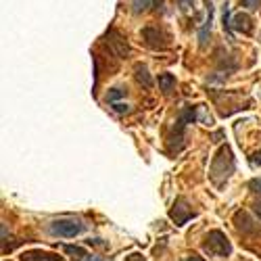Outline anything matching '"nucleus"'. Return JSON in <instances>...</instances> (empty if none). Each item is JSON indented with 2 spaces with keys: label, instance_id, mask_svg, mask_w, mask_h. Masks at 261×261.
<instances>
[{
  "label": "nucleus",
  "instance_id": "5",
  "mask_svg": "<svg viewBox=\"0 0 261 261\" xmlns=\"http://www.w3.org/2000/svg\"><path fill=\"white\" fill-rule=\"evenodd\" d=\"M142 40L150 50H167L169 48V38L157 28H150V25L144 28L142 30Z\"/></svg>",
  "mask_w": 261,
  "mask_h": 261
},
{
  "label": "nucleus",
  "instance_id": "23",
  "mask_svg": "<svg viewBox=\"0 0 261 261\" xmlns=\"http://www.w3.org/2000/svg\"><path fill=\"white\" fill-rule=\"evenodd\" d=\"M153 7H155L157 11H161V9H163V0H153Z\"/></svg>",
  "mask_w": 261,
  "mask_h": 261
},
{
  "label": "nucleus",
  "instance_id": "11",
  "mask_svg": "<svg viewBox=\"0 0 261 261\" xmlns=\"http://www.w3.org/2000/svg\"><path fill=\"white\" fill-rule=\"evenodd\" d=\"M134 77H136L138 84L144 86V88H153V77H150L146 65H142V63H136L134 65Z\"/></svg>",
  "mask_w": 261,
  "mask_h": 261
},
{
  "label": "nucleus",
  "instance_id": "20",
  "mask_svg": "<svg viewBox=\"0 0 261 261\" xmlns=\"http://www.w3.org/2000/svg\"><path fill=\"white\" fill-rule=\"evenodd\" d=\"M113 109L117 113H127V105H123V102H113Z\"/></svg>",
  "mask_w": 261,
  "mask_h": 261
},
{
  "label": "nucleus",
  "instance_id": "10",
  "mask_svg": "<svg viewBox=\"0 0 261 261\" xmlns=\"http://www.w3.org/2000/svg\"><path fill=\"white\" fill-rule=\"evenodd\" d=\"M205 7H207V17H205L203 25H201V32H199L201 46L207 44V38H209V34H211V23H213V5H211V0H205Z\"/></svg>",
  "mask_w": 261,
  "mask_h": 261
},
{
  "label": "nucleus",
  "instance_id": "21",
  "mask_svg": "<svg viewBox=\"0 0 261 261\" xmlns=\"http://www.w3.org/2000/svg\"><path fill=\"white\" fill-rule=\"evenodd\" d=\"M251 163H255V165H261V150H257V153H253V157H251Z\"/></svg>",
  "mask_w": 261,
  "mask_h": 261
},
{
  "label": "nucleus",
  "instance_id": "14",
  "mask_svg": "<svg viewBox=\"0 0 261 261\" xmlns=\"http://www.w3.org/2000/svg\"><path fill=\"white\" fill-rule=\"evenodd\" d=\"M150 7V0H132V11L138 15L142 11H146Z\"/></svg>",
  "mask_w": 261,
  "mask_h": 261
},
{
  "label": "nucleus",
  "instance_id": "8",
  "mask_svg": "<svg viewBox=\"0 0 261 261\" xmlns=\"http://www.w3.org/2000/svg\"><path fill=\"white\" fill-rule=\"evenodd\" d=\"M230 30L232 32H241L245 36H251L253 34V19L247 15V13H236L230 21Z\"/></svg>",
  "mask_w": 261,
  "mask_h": 261
},
{
  "label": "nucleus",
  "instance_id": "3",
  "mask_svg": "<svg viewBox=\"0 0 261 261\" xmlns=\"http://www.w3.org/2000/svg\"><path fill=\"white\" fill-rule=\"evenodd\" d=\"M50 234L53 236H61V238H73L77 234L84 232V224L73 217H63V220H55L50 224Z\"/></svg>",
  "mask_w": 261,
  "mask_h": 261
},
{
  "label": "nucleus",
  "instance_id": "22",
  "mask_svg": "<svg viewBox=\"0 0 261 261\" xmlns=\"http://www.w3.org/2000/svg\"><path fill=\"white\" fill-rule=\"evenodd\" d=\"M184 261H205V259H203V257H199V255H194V253H192V255H188V257H186Z\"/></svg>",
  "mask_w": 261,
  "mask_h": 261
},
{
  "label": "nucleus",
  "instance_id": "16",
  "mask_svg": "<svg viewBox=\"0 0 261 261\" xmlns=\"http://www.w3.org/2000/svg\"><path fill=\"white\" fill-rule=\"evenodd\" d=\"M249 188H251V192L261 194V178H253V180L249 182Z\"/></svg>",
  "mask_w": 261,
  "mask_h": 261
},
{
  "label": "nucleus",
  "instance_id": "25",
  "mask_svg": "<svg viewBox=\"0 0 261 261\" xmlns=\"http://www.w3.org/2000/svg\"><path fill=\"white\" fill-rule=\"evenodd\" d=\"M86 261H107V259H100V257H94V255L90 257V255H88V257H86Z\"/></svg>",
  "mask_w": 261,
  "mask_h": 261
},
{
  "label": "nucleus",
  "instance_id": "1",
  "mask_svg": "<svg viewBox=\"0 0 261 261\" xmlns=\"http://www.w3.org/2000/svg\"><path fill=\"white\" fill-rule=\"evenodd\" d=\"M236 169V161H234V155H232V150L228 144L220 146L217 148V153L213 155L211 159V165H209V180L213 182L215 188H222L230 176L234 173Z\"/></svg>",
  "mask_w": 261,
  "mask_h": 261
},
{
  "label": "nucleus",
  "instance_id": "17",
  "mask_svg": "<svg viewBox=\"0 0 261 261\" xmlns=\"http://www.w3.org/2000/svg\"><path fill=\"white\" fill-rule=\"evenodd\" d=\"M123 94H125L123 90H119V88H113L111 92H109V96H107V98H109V102H113V100H117V98H121Z\"/></svg>",
  "mask_w": 261,
  "mask_h": 261
},
{
  "label": "nucleus",
  "instance_id": "9",
  "mask_svg": "<svg viewBox=\"0 0 261 261\" xmlns=\"http://www.w3.org/2000/svg\"><path fill=\"white\" fill-rule=\"evenodd\" d=\"M21 261H63V257L57 255V253L36 249V251H28V253L21 255Z\"/></svg>",
  "mask_w": 261,
  "mask_h": 261
},
{
  "label": "nucleus",
  "instance_id": "6",
  "mask_svg": "<svg viewBox=\"0 0 261 261\" xmlns=\"http://www.w3.org/2000/svg\"><path fill=\"white\" fill-rule=\"evenodd\" d=\"M107 42H109L111 50H113L119 59H127V57H129V44H127V40H125L115 28H111V30L107 32Z\"/></svg>",
  "mask_w": 261,
  "mask_h": 261
},
{
  "label": "nucleus",
  "instance_id": "12",
  "mask_svg": "<svg viewBox=\"0 0 261 261\" xmlns=\"http://www.w3.org/2000/svg\"><path fill=\"white\" fill-rule=\"evenodd\" d=\"M173 88H176V77H173L171 73H161L159 75V90L163 94H171Z\"/></svg>",
  "mask_w": 261,
  "mask_h": 261
},
{
  "label": "nucleus",
  "instance_id": "13",
  "mask_svg": "<svg viewBox=\"0 0 261 261\" xmlns=\"http://www.w3.org/2000/svg\"><path fill=\"white\" fill-rule=\"evenodd\" d=\"M63 251L67 253V255H71L75 261H82V259H86L88 257V253H86V249L84 247H73V245H63Z\"/></svg>",
  "mask_w": 261,
  "mask_h": 261
},
{
  "label": "nucleus",
  "instance_id": "24",
  "mask_svg": "<svg viewBox=\"0 0 261 261\" xmlns=\"http://www.w3.org/2000/svg\"><path fill=\"white\" fill-rule=\"evenodd\" d=\"M253 209H255V213L259 215V220H261V203H255V205H253Z\"/></svg>",
  "mask_w": 261,
  "mask_h": 261
},
{
  "label": "nucleus",
  "instance_id": "2",
  "mask_svg": "<svg viewBox=\"0 0 261 261\" xmlns=\"http://www.w3.org/2000/svg\"><path fill=\"white\" fill-rule=\"evenodd\" d=\"M203 251L211 257H230L232 255V243L222 230H211L205 241H203Z\"/></svg>",
  "mask_w": 261,
  "mask_h": 261
},
{
  "label": "nucleus",
  "instance_id": "18",
  "mask_svg": "<svg viewBox=\"0 0 261 261\" xmlns=\"http://www.w3.org/2000/svg\"><path fill=\"white\" fill-rule=\"evenodd\" d=\"M176 3H178L180 11H190V9L194 7V3H192V0H176Z\"/></svg>",
  "mask_w": 261,
  "mask_h": 261
},
{
  "label": "nucleus",
  "instance_id": "19",
  "mask_svg": "<svg viewBox=\"0 0 261 261\" xmlns=\"http://www.w3.org/2000/svg\"><path fill=\"white\" fill-rule=\"evenodd\" d=\"M125 261H146V259H144V255H140V253H132V255L125 257Z\"/></svg>",
  "mask_w": 261,
  "mask_h": 261
},
{
  "label": "nucleus",
  "instance_id": "7",
  "mask_svg": "<svg viewBox=\"0 0 261 261\" xmlns=\"http://www.w3.org/2000/svg\"><path fill=\"white\" fill-rule=\"evenodd\" d=\"M234 226H236L238 232H243V234H259V228H257L255 220L247 211H236L234 213Z\"/></svg>",
  "mask_w": 261,
  "mask_h": 261
},
{
  "label": "nucleus",
  "instance_id": "15",
  "mask_svg": "<svg viewBox=\"0 0 261 261\" xmlns=\"http://www.w3.org/2000/svg\"><path fill=\"white\" fill-rule=\"evenodd\" d=\"M241 5L247 9V11H255L261 7V0H241Z\"/></svg>",
  "mask_w": 261,
  "mask_h": 261
},
{
  "label": "nucleus",
  "instance_id": "4",
  "mask_svg": "<svg viewBox=\"0 0 261 261\" xmlns=\"http://www.w3.org/2000/svg\"><path fill=\"white\" fill-rule=\"evenodd\" d=\"M169 217H171V222L176 224V226H184L188 220L197 217V211L190 207V203H188L184 197H180V199L173 201V205H171V209H169Z\"/></svg>",
  "mask_w": 261,
  "mask_h": 261
}]
</instances>
